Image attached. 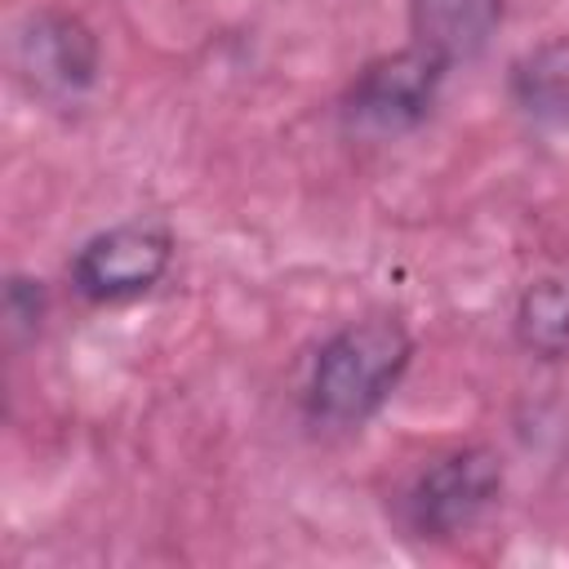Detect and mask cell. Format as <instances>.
Wrapping results in <instances>:
<instances>
[{"instance_id": "obj_7", "label": "cell", "mask_w": 569, "mask_h": 569, "mask_svg": "<svg viewBox=\"0 0 569 569\" xmlns=\"http://www.w3.org/2000/svg\"><path fill=\"white\" fill-rule=\"evenodd\" d=\"M511 93L542 129H569V40H551L525 53L511 71Z\"/></svg>"}, {"instance_id": "obj_1", "label": "cell", "mask_w": 569, "mask_h": 569, "mask_svg": "<svg viewBox=\"0 0 569 569\" xmlns=\"http://www.w3.org/2000/svg\"><path fill=\"white\" fill-rule=\"evenodd\" d=\"M413 338L396 316H369L338 329L307 378V409L329 427L365 422L405 378Z\"/></svg>"}, {"instance_id": "obj_4", "label": "cell", "mask_w": 569, "mask_h": 569, "mask_svg": "<svg viewBox=\"0 0 569 569\" xmlns=\"http://www.w3.org/2000/svg\"><path fill=\"white\" fill-rule=\"evenodd\" d=\"M502 489V462L493 449H458L445 453L440 462H431L409 498H405V516L413 525V533L422 538H449L467 525H476V516L498 498Z\"/></svg>"}, {"instance_id": "obj_3", "label": "cell", "mask_w": 569, "mask_h": 569, "mask_svg": "<svg viewBox=\"0 0 569 569\" xmlns=\"http://www.w3.org/2000/svg\"><path fill=\"white\" fill-rule=\"evenodd\" d=\"M173 258V236L160 222H120L98 231L71 258V284L89 302H129L147 293Z\"/></svg>"}, {"instance_id": "obj_8", "label": "cell", "mask_w": 569, "mask_h": 569, "mask_svg": "<svg viewBox=\"0 0 569 569\" xmlns=\"http://www.w3.org/2000/svg\"><path fill=\"white\" fill-rule=\"evenodd\" d=\"M516 338L533 351V356H560L569 347V280L565 276H547L533 280L520 293L516 307Z\"/></svg>"}, {"instance_id": "obj_2", "label": "cell", "mask_w": 569, "mask_h": 569, "mask_svg": "<svg viewBox=\"0 0 569 569\" xmlns=\"http://www.w3.org/2000/svg\"><path fill=\"white\" fill-rule=\"evenodd\" d=\"M449 62L422 44H409V49H396L387 58H373L347 89L342 98V116L356 133H369V138H396L405 129H413L436 93H440V80H445Z\"/></svg>"}, {"instance_id": "obj_5", "label": "cell", "mask_w": 569, "mask_h": 569, "mask_svg": "<svg viewBox=\"0 0 569 569\" xmlns=\"http://www.w3.org/2000/svg\"><path fill=\"white\" fill-rule=\"evenodd\" d=\"M18 71L44 98H76L98 76V40L71 13H36L18 36Z\"/></svg>"}, {"instance_id": "obj_6", "label": "cell", "mask_w": 569, "mask_h": 569, "mask_svg": "<svg viewBox=\"0 0 569 569\" xmlns=\"http://www.w3.org/2000/svg\"><path fill=\"white\" fill-rule=\"evenodd\" d=\"M502 4L507 0H409L413 44L440 53L449 67L476 58L502 22Z\"/></svg>"}]
</instances>
